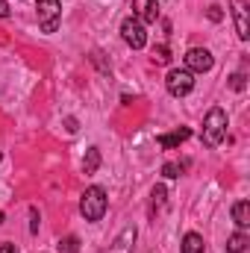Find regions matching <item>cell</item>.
<instances>
[{
    "instance_id": "6da1fadb",
    "label": "cell",
    "mask_w": 250,
    "mask_h": 253,
    "mask_svg": "<svg viewBox=\"0 0 250 253\" xmlns=\"http://www.w3.org/2000/svg\"><path fill=\"white\" fill-rule=\"evenodd\" d=\"M224 135H227V112H224L221 106H215V109H209L206 118H203L200 141H203L206 147H218V144L224 141Z\"/></svg>"
},
{
    "instance_id": "7a4b0ae2",
    "label": "cell",
    "mask_w": 250,
    "mask_h": 253,
    "mask_svg": "<svg viewBox=\"0 0 250 253\" xmlns=\"http://www.w3.org/2000/svg\"><path fill=\"white\" fill-rule=\"evenodd\" d=\"M106 206H109V197H106V191L100 189V186H91V189L83 191V200H80V212H83V218L85 221H100L103 215H106Z\"/></svg>"
},
{
    "instance_id": "3957f363",
    "label": "cell",
    "mask_w": 250,
    "mask_h": 253,
    "mask_svg": "<svg viewBox=\"0 0 250 253\" xmlns=\"http://www.w3.org/2000/svg\"><path fill=\"white\" fill-rule=\"evenodd\" d=\"M36 15H39V27L42 33H56L59 30V18H62V3L59 0H36Z\"/></svg>"
},
{
    "instance_id": "277c9868",
    "label": "cell",
    "mask_w": 250,
    "mask_h": 253,
    "mask_svg": "<svg viewBox=\"0 0 250 253\" xmlns=\"http://www.w3.org/2000/svg\"><path fill=\"white\" fill-rule=\"evenodd\" d=\"M165 88L174 97H186V94H191V88H194V74L186 71V68H171L168 77H165Z\"/></svg>"
},
{
    "instance_id": "5b68a950",
    "label": "cell",
    "mask_w": 250,
    "mask_h": 253,
    "mask_svg": "<svg viewBox=\"0 0 250 253\" xmlns=\"http://www.w3.org/2000/svg\"><path fill=\"white\" fill-rule=\"evenodd\" d=\"M121 39H124L132 50H141L147 44V30H144V24L138 18H124L121 21Z\"/></svg>"
},
{
    "instance_id": "8992f818",
    "label": "cell",
    "mask_w": 250,
    "mask_h": 253,
    "mask_svg": "<svg viewBox=\"0 0 250 253\" xmlns=\"http://www.w3.org/2000/svg\"><path fill=\"white\" fill-rule=\"evenodd\" d=\"M212 65H215V56L206 47H191L186 53V71H191V74H206V71H212Z\"/></svg>"
},
{
    "instance_id": "52a82bcc",
    "label": "cell",
    "mask_w": 250,
    "mask_h": 253,
    "mask_svg": "<svg viewBox=\"0 0 250 253\" xmlns=\"http://www.w3.org/2000/svg\"><path fill=\"white\" fill-rule=\"evenodd\" d=\"M132 18L141 24H156L159 21V0H132Z\"/></svg>"
},
{
    "instance_id": "ba28073f",
    "label": "cell",
    "mask_w": 250,
    "mask_h": 253,
    "mask_svg": "<svg viewBox=\"0 0 250 253\" xmlns=\"http://www.w3.org/2000/svg\"><path fill=\"white\" fill-rule=\"evenodd\" d=\"M233 18H236V33L242 42L250 39V15H248V3L245 0H233Z\"/></svg>"
},
{
    "instance_id": "9c48e42d",
    "label": "cell",
    "mask_w": 250,
    "mask_h": 253,
    "mask_svg": "<svg viewBox=\"0 0 250 253\" xmlns=\"http://www.w3.org/2000/svg\"><path fill=\"white\" fill-rule=\"evenodd\" d=\"M135 236H138V230L129 224L121 230V236L109 245V253H132V245H135Z\"/></svg>"
},
{
    "instance_id": "30bf717a",
    "label": "cell",
    "mask_w": 250,
    "mask_h": 253,
    "mask_svg": "<svg viewBox=\"0 0 250 253\" xmlns=\"http://www.w3.org/2000/svg\"><path fill=\"white\" fill-rule=\"evenodd\" d=\"M188 135H191V129L188 126H180V129H174V132H165V135H159L156 141L165 147V150H171V147H177V144H183Z\"/></svg>"
},
{
    "instance_id": "8fae6325",
    "label": "cell",
    "mask_w": 250,
    "mask_h": 253,
    "mask_svg": "<svg viewBox=\"0 0 250 253\" xmlns=\"http://www.w3.org/2000/svg\"><path fill=\"white\" fill-rule=\"evenodd\" d=\"M203 236L200 233H186L183 236V245H180V251L183 253H203Z\"/></svg>"
},
{
    "instance_id": "7c38bea8",
    "label": "cell",
    "mask_w": 250,
    "mask_h": 253,
    "mask_svg": "<svg viewBox=\"0 0 250 253\" xmlns=\"http://www.w3.org/2000/svg\"><path fill=\"white\" fill-rule=\"evenodd\" d=\"M233 221L239 224V230L250 227V203L248 200H239V203L233 206Z\"/></svg>"
},
{
    "instance_id": "4fadbf2b",
    "label": "cell",
    "mask_w": 250,
    "mask_h": 253,
    "mask_svg": "<svg viewBox=\"0 0 250 253\" xmlns=\"http://www.w3.org/2000/svg\"><path fill=\"white\" fill-rule=\"evenodd\" d=\"M248 236H245V230H239V233H233L230 239H227V253H245L248 251Z\"/></svg>"
},
{
    "instance_id": "5bb4252c",
    "label": "cell",
    "mask_w": 250,
    "mask_h": 253,
    "mask_svg": "<svg viewBox=\"0 0 250 253\" xmlns=\"http://www.w3.org/2000/svg\"><path fill=\"white\" fill-rule=\"evenodd\" d=\"M97 168H100V150L97 147H88L85 150V159H83V171L85 174H94Z\"/></svg>"
},
{
    "instance_id": "9a60e30c",
    "label": "cell",
    "mask_w": 250,
    "mask_h": 253,
    "mask_svg": "<svg viewBox=\"0 0 250 253\" xmlns=\"http://www.w3.org/2000/svg\"><path fill=\"white\" fill-rule=\"evenodd\" d=\"M150 197H153V200H150V215H153L156 209H162V206H165V197H168V189H165V186H153V191H150Z\"/></svg>"
},
{
    "instance_id": "2e32d148",
    "label": "cell",
    "mask_w": 250,
    "mask_h": 253,
    "mask_svg": "<svg viewBox=\"0 0 250 253\" xmlns=\"http://www.w3.org/2000/svg\"><path fill=\"white\" fill-rule=\"evenodd\" d=\"M59 253H80V239L77 236H62L59 239Z\"/></svg>"
},
{
    "instance_id": "e0dca14e",
    "label": "cell",
    "mask_w": 250,
    "mask_h": 253,
    "mask_svg": "<svg viewBox=\"0 0 250 253\" xmlns=\"http://www.w3.org/2000/svg\"><path fill=\"white\" fill-rule=\"evenodd\" d=\"M183 168H186V162H183V165H177V162H165V165H162V177H165V180H177V177L183 174Z\"/></svg>"
},
{
    "instance_id": "ac0fdd59",
    "label": "cell",
    "mask_w": 250,
    "mask_h": 253,
    "mask_svg": "<svg viewBox=\"0 0 250 253\" xmlns=\"http://www.w3.org/2000/svg\"><path fill=\"white\" fill-rule=\"evenodd\" d=\"M153 59H156L159 65L171 62V50H168V44H156V47H153Z\"/></svg>"
},
{
    "instance_id": "d6986e66",
    "label": "cell",
    "mask_w": 250,
    "mask_h": 253,
    "mask_svg": "<svg viewBox=\"0 0 250 253\" xmlns=\"http://www.w3.org/2000/svg\"><path fill=\"white\" fill-rule=\"evenodd\" d=\"M245 80H248V77H245L242 71L233 74V77H230V88H233V91H245Z\"/></svg>"
},
{
    "instance_id": "ffe728a7",
    "label": "cell",
    "mask_w": 250,
    "mask_h": 253,
    "mask_svg": "<svg viewBox=\"0 0 250 253\" xmlns=\"http://www.w3.org/2000/svg\"><path fill=\"white\" fill-rule=\"evenodd\" d=\"M206 15H209V21H215V24H218V21H224V12H221V6H215V3L206 9Z\"/></svg>"
},
{
    "instance_id": "44dd1931",
    "label": "cell",
    "mask_w": 250,
    "mask_h": 253,
    "mask_svg": "<svg viewBox=\"0 0 250 253\" xmlns=\"http://www.w3.org/2000/svg\"><path fill=\"white\" fill-rule=\"evenodd\" d=\"M30 218H33V224H30V233H39V209H36V206L30 209Z\"/></svg>"
},
{
    "instance_id": "7402d4cb",
    "label": "cell",
    "mask_w": 250,
    "mask_h": 253,
    "mask_svg": "<svg viewBox=\"0 0 250 253\" xmlns=\"http://www.w3.org/2000/svg\"><path fill=\"white\" fill-rule=\"evenodd\" d=\"M0 18H9V3L6 0H0Z\"/></svg>"
},
{
    "instance_id": "603a6c76",
    "label": "cell",
    "mask_w": 250,
    "mask_h": 253,
    "mask_svg": "<svg viewBox=\"0 0 250 253\" xmlns=\"http://www.w3.org/2000/svg\"><path fill=\"white\" fill-rule=\"evenodd\" d=\"M0 253H21L15 245H0Z\"/></svg>"
},
{
    "instance_id": "cb8c5ba5",
    "label": "cell",
    "mask_w": 250,
    "mask_h": 253,
    "mask_svg": "<svg viewBox=\"0 0 250 253\" xmlns=\"http://www.w3.org/2000/svg\"><path fill=\"white\" fill-rule=\"evenodd\" d=\"M65 126H68V132H77V121L74 118H65Z\"/></svg>"
},
{
    "instance_id": "d4e9b609",
    "label": "cell",
    "mask_w": 250,
    "mask_h": 253,
    "mask_svg": "<svg viewBox=\"0 0 250 253\" xmlns=\"http://www.w3.org/2000/svg\"><path fill=\"white\" fill-rule=\"evenodd\" d=\"M3 218H6V215H3V212H0V224H3Z\"/></svg>"
}]
</instances>
